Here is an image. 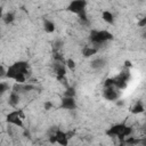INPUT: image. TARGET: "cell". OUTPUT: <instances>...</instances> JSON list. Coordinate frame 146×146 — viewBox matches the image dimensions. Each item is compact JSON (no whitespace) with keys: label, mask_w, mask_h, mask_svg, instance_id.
Instances as JSON below:
<instances>
[{"label":"cell","mask_w":146,"mask_h":146,"mask_svg":"<svg viewBox=\"0 0 146 146\" xmlns=\"http://www.w3.org/2000/svg\"><path fill=\"white\" fill-rule=\"evenodd\" d=\"M6 76L14 80L16 83H26L29 76V64L26 62H16L6 71Z\"/></svg>","instance_id":"cell-1"},{"label":"cell","mask_w":146,"mask_h":146,"mask_svg":"<svg viewBox=\"0 0 146 146\" xmlns=\"http://www.w3.org/2000/svg\"><path fill=\"white\" fill-rule=\"evenodd\" d=\"M131 132H132L131 127L127 125L125 123H119V124H115L112 128H110V130L107 131V135H110L112 137H116L122 141L123 139L129 137L131 135Z\"/></svg>","instance_id":"cell-2"},{"label":"cell","mask_w":146,"mask_h":146,"mask_svg":"<svg viewBox=\"0 0 146 146\" xmlns=\"http://www.w3.org/2000/svg\"><path fill=\"white\" fill-rule=\"evenodd\" d=\"M112 38H113L112 33H110L106 30H92L90 33V41L94 44L92 47H95L96 49H98V46L111 40Z\"/></svg>","instance_id":"cell-3"},{"label":"cell","mask_w":146,"mask_h":146,"mask_svg":"<svg viewBox=\"0 0 146 146\" xmlns=\"http://www.w3.org/2000/svg\"><path fill=\"white\" fill-rule=\"evenodd\" d=\"M129 78H130L129 68H124L116 78H113V80H114V87L116 89H124L127 87V84H128Z\"/></svg>","instance_id":"cell-4"},{"label":"cell","mask_w":146,"mask_h":146,"mask_svg":"<svg viewBox=\"0 0 146 146\" xmlns=\"http://www.w3.org/2000/svg\"><path fill=\"white\" fill-rule=\"evenodd\" d=\"M23 119H24V115H23L22 111L21 110H16V111L10 112L7 115V119L6 120L11 125H16V127L23 128Z\"/></svg>","instance_id":"cell-5"},{"label":"cell","mask_w":146,"mask_h":146,"mask_svg":"<svg viewBox=\"0 0 146 146\" xmlns=\"http://www.w3.org/2000/svg\"><path fill=\"white\" fill-rule=\"evenodd\" d=\"M86 6H87V2L83 1V0H76V1H72L70 5H68V10L76 14V15H80L82 13L86 11Z\"/></svg>","instance_id":"cell-6"},{"label":"cell","mask_w":146,"mask_h":146,"mask_svg":"<svg viewBox=\"0 0 146 146\" xmlns=\"http://www.w3.org/2000/svg\"><path fill=\"white\" fill-rule=\"evenodd\" d=\"M55 135V138H56V143L59 145V146H67L68 145V133L62 131V130H56V132L54 133Z\"/></svg>","instance_id":"cell-7"},{"label":"cell","mask_w":146,"mask_h":146,"mask_svg":"<svg viewBox=\"0 0 146 146\" xmlns=\"http://www.w3.org/2000/svg\"><path fill=\"white\" fill-rule=\"evenodd\" d=\"M60 106L64 110H74L76 108V103L74 97H63L60 102Z\"/></svg>","instance_id":"cell-8"},{"label":"cell","mask_w":146,"mask_h":146,"mask_svg":"<svg viewBox=\"0 0 146 146\" xmlns=\"http://www.w3.org/2000/svg\"><path fill=\"white\" fill-rule=\"evenodd\" d=\"M104 97L107 100H116L119 97V92L115 87H107L104 90Z\"/></svg>","instance_id":"cell-9"},{"label":"cell","mask_w":146,"mask_h":146,"mask_svg":"<svg viewBox=\"0 0 146 146\" xmlns=\"http://www.w3.org/2000/svg\"><path fill=\"white\" fill-rule=\"evenodd\" d=\"M19 99H21L19 94L16 92V91H11L10 95H9V98H8V103H9L10 106L16 107L18 105V103H19Z\"/></svg>","instance_id":"cell-10"},{"label":"cell","mask_w":146,"mask_h":146,"mask_svg":"<svg viewBox=\"0 0 146 146\" xmlns=\"http://www.w3.org/2000/svg\"><path fill=\"white\" fill-rule=\"evenodd\" d=\"M102 18L104 19V22H106L108 24H113L114 23V16L110 10H104L102 13Z\"/></svg>","instance_id":"cell-11"},{"label":"cell","mask_w":146,"mask_h":146,"mask_svg":"<svg viewBox=\"0 0 146 146\" xmlns=\"http://www.w3.org/2000/svg\"><path fill=\"white\" fill-rule=\"evenodd\" d=\"M97 51H98V49H96L95 47H92V46L91 47L90 46H86L83 48V50H82V54H83L84 57H90V56L95 55Z\"/></svg>","instance_id":"cell-12"},{"label":"cell","mask_w":146,"mask_h":146,"mask_svg":"<svg viewBox=\"0 0 146 146\" xmlns=\"http://www.w3.org/2000/svg\"><path fill=\"white\" fill-rule=\"evenodd\" d=\"M105 64H106V62H105L104 58H97V59H94L91 62V67L95 68V70H98V68L104 67Z\"/></svg>","instance_id":"cell-13"},{"label":"cell","mask_w":146,"mask_h":146,"mask_svg":"<svg viewBox=\"0 0 146 146\" xmlns=\"http://www.w3.org/2000/svg\"><path fill=\"white\" fill-rule=\"evenodd\" d=\"M144 110H145L144 104H143L141 102H137V103L133 105V107L131 108V112H132L133 114H140V113L144 112Z\"/></svg>","instance_id":"cell-14"},{"label":"cell","mask_w":146,"mask_h":146,"mask_svg":"<svg viewBox=\"0 0 146 146\" xmlns=\"http://www.w3.org/2000/svg\"><path fill=\"white\" fill-rule=\"evenodd\" d=\"M43 27H44V31L48 32V33H51L55 31V23L49 21V19H46L44 23H43Z\"/></svg>","instance_id":"cell-15"},{"label":"cell","mask_w":146,"mask_h":146,"mask_svg":"<svg viewBox=\"0 0 146 146\" xmlns=\"http://www.w3.org/2000/svg\"><path fill=\"white\" fill-rule=\"evenodd\" d=\"M14 18H15L14 13H7V14H5V15L2 16V19H3V22H5L6 24L11 23V22L14 21Z\"/></svg>","instance_id":"cell-16"},{"label":"cell","mask_w":146,"mask_h":146,"mask_svg":"<svg viewBox=\"0 0 146 146\" xmlns=\"http://www.w3.org/2000/svg\"><path fill=\"white\" fill-rule=\"evenodd\" d=\"M75 95V89L73 87H67L66 91L64 92V97H74Z\"/></svg>","instance_id":"cell-17"},{"label":"cell","mask_w":146,"mask_h":146,"mask_svg":"<svg viewBox=\"0 0 146 146\" xmlns=\"http://www.w3.org/2000/svg\"><path fill=\"white\" fill-rule=\"evenodd\" d=\"M65 66H67L70 70H74V67H75V63H74V60L73 59H66L65 60Z\"/></svg>","instance_id":"cell-18"},{"label":"cell","mask_w":146,"mask_h":146,"mask_svg":"<svg viewBox=\"0 0 146 146\" xmlns=\"http://www.w3.org/2000/svg\"><path fill=\"white\" fill-rule=\"evenodd\" d=\"M9 89V86L5 82H0V95H2L5 91H7Z\"/></svg>","instance_id":"cell-19"},{"label":"cell","mask_w":146,"mask_h":146,"mask_svg":"<svg viewBox=\"0 0 146 146\" xmlns=\"http://www.w3.org/2000/svg\"><path fill=\"white\" fill-rule=\"evenodd\" d=\"M138 25H139L140 27H144V26L146 25V17H144V18H143V19H141V21L138 23Z\"/></svg>","instance_id":"cell-20"},{"label":"cell","mask_w":146,"mask_h":146,"mask_svg":"<svg viewBox=\"0 0 146 146\" xmlns=\"http://www.w3.org/2000/svg\"><path fill=\"white\" fill-rule=\"evenodd\" d=\"M6 75V70L3 68V66H0V78Z\"/></svg>","instance_id":"cell-21"},{"label":"cell","mask_w":146,"mask_h":146,"mask_svg":"<svg viewBox=\"0 0 146 146\" xmlns=\"http://www.w3.org/2000/svg\"><path fill=\"white\" fill-rule=\"evenodd\" d=\"M51 106H52V104H51L50 102H46V104H44V108H46V110H50Z\"/></svg>","instance_id":"cell-22"},{"label":"cell","mask_w":146,"mask_h":146,"mask_svg":"<svg viewBox=\"0 0 146 146\" xmlns=\"http://www.w3.org/2000/svg\"><path fill=\"white\" fill-rule=\"evenodd\" d=\"M2 18V8L0 7V19Z\"/></svg>","instance_id":"cell-23"}]
</instances>
